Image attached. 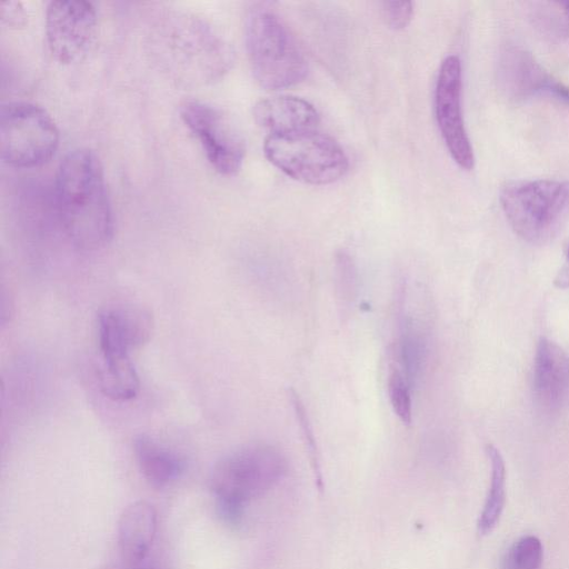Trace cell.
Here are the masks:
<instances>
[{
    "label": "cell",
    "instance_id": "5",
    "mask_svg": "<svg viewBox=\"0 0 569 569\" xmlns=\"http://www.w3.org/2000/svg\"><path fill=\"white\" fill-rule=\"evenodd\" d=\"M502 211L522 239L545 243L569 222V180H517L502 186Z\"/></svg>",
    "mask_w": 569,
    "mask_h": 569
},
{
    "label": "cell",
    "instance_id": "1",
    "mask_svg": "<svg viewBox=\"0 0 569 569\" xmlns=\"http://www.w3.org/2000/svg\"><path fill=\"white\" fill-rule=\"evenodd\" d=\"M147 47L160 72L186 88L220 80L234 62L232 44L214 26L181 10L167 11L153 21Z\"/></svg>",
    "mask_w": 569,
    "mask_h": 569
},
{
    "label": "cell",
    "instance_id": "11",
    "mask_svg": "<svg viewBox=\"0 0 569 569\" xmlns=\"http://www.w3.org/2000/svg\"><path fill=\"white\" fill-rule=\"evenodd\" d=\"M151 311L140 305L117 303L98 313L101 359L129 358L133 349L147 343L153 332Z\"/></svg>",
    "mask_w": 569,
    "mask_h": 569
},
{
    "label": "cell",
    "instance_id": "23",
    "mask_svg": "<svg viewBox=\"0 0 569 569\" xmlns=\"http://www.w3.org/2000/svg\"><path fill=\"white\" fill-rule=\"evenodd\" d=\"M336 283L340 297L350 301L355 298L357 290L356 269L350 258L341 253L336 263Z\"/></svg>",
    "mask_w": 569,
    "mask_h": 569
},
{
    "label": "cell",
    "instance_id": "21",
    "mask_svg": "<svg viewBox=\"0 0 569 569\" xmlns=\"http://www.w3.org/2000/svg\"><path fill=\"white\" fill-rule=\"evenodd\" d=\"M290 400L295 410V415L300 426L303 442L309 456L310 465L313 471L315 481L319 491L323 490V479L320 466V458L316 438L312 431L306 408L295 390H290Z\"/></svg>",
    "mask_w": 569,
    "mask_h": 569
},
{
    "label": "cell",
    "instance_id": "28",
    "mask_svg": "<svg viewBox=\"0 0 569 569\" xmlns=\"http://www.w3.org/2000/svg\"><path fill=\"white\" fill-rule=\"evenodd\" d=\"M567 258H568V261H569V247H568V251H567Z\"/></svg>",
    "mask_w": 569,
    "mask_h": 569
},
{
    "label": "cell",
    "instance_id": "22",
    "mask_svg": "<svg viewBox=\"0 0 569 569\" xmlns=\"http://www.w3.org/2000/svg\"><path fill=\"white\" fill-rule=\"evenodd\" d=\"M412 386L396 368L390 367L388 377V393L393 412L405 423L410 425L412 419Z\"/></svg>",
    "mask_w": 569,
    "mask_h": 569
},
{
    "label": "cell",
    "instance_id": "14",
    "mask_svg": "<svg viewBox=\"0 0 569 569\" xmlns=\"http://www.w3.org/2000/svg\"><path fill=\"white\" fill-rule=\"evenodd\" d=\"M569 385V358L553 341L540 338L533 365V393L543 408L560 405Z\"/></svg>",
    "mask_w": 569,
    "mask_h": 569
},
{
    "label": "cell",
    "instance_id": "16",
    "mask_svg": "<svg viewBox=\"0 0 569 569\" xmlns=\"http://www.w3.org/2000/svg\"><path fill=\"white\" fill-rule=\"evenodd\" d=\"M133 453L140 472L154 488H166L177 481L184 471L183 459L148 435L133 440Z\"/></svg>",
    "mask_w": 569,
    "mask_h": 569
},
{
    "label": "cell",
    "instance_id": "19",
    "mask_svg": "<svg viewBox=\"0 0 569 569\" xmlns=\"http://www.w3.org/2000/svg\"><path fill=\"white\" fill-rule=\"evenodd\" d=\"M486 453L490 459V487L480 512L477 526L480 535L486 536L497 527L506 505V465L501 452L489 443Z\"/></svg>",
    "mask_w": 569,
    "mask_h": 569
},
{
    "label": "cell",
    "instance_id": "9",
    "mask_svg": "<svg viewBox=\"0 0 569 569\" xmlns=\"http://www.w3.org/2000/svg\"><path fill=\"white\" fill-rule=\"evenodd\" d=\"M98 32L94 6L86 0H53L46 9V38L52 57L63 64L80 62Z\"/></svg>",
    "mask_w": 569,
    "mask_h": 569
},
{
    "label": "cell",
    "instance_id": "20",
    "mask_svg": "<svg viewBox=\"0 0 569 569\" xmlns=\"http://www.w3.org/2000/svg\"><path fill=\"white\" fill-rule=\"evenodd\" d=\"M543 547L540 539L528 535L520 537L508 549L502 569H541Z\"/></svg>",
    "mask_w": 569,
    "mask_h": 569
},
{
    "label": "cell",
    "instance_id": "17",
    "mask_svg": "<svg viewBox=\"0 0 569 569\" xmlns=\"http://www.w3.org/2000/svg\"><path fill=\"white\" fill-rule=\"evenodd\" d=\"M98 382L104 397L124 402L134 399L140 390V379L130 358L101 359Z\"/></svg>",
    "mask_w": 569,
    "mask_h": 569
},
{
    "label": "cell",
    "instance_id": "2",
    "mask_svg": "<svg viewBox=\"0 0 569 569\" xmlns=\"http://www.w3.org/2000/svg\"><path fill=\"white\" fill-rule=\"evenodd\" d=\"M56 203L63 232L76 248L93 251L110 242L112 209L102 164L92 150H72L60 162Z\"/></svg>",
    "mask_w": 569,
    "mask_h": 569
},
{
    "label": "cell",
    "instance_id": "6",
    "mask_svg": "<svg viewBox=\"0 0 569 569\" xmlns=\"http://www.w3.org/2000/svg\"><path fill=\"white\" fill-rule=\"evenodd\" d=\"M266 158L287 176L309 184H329L342 178L349 161L342 147L316 130L268 134Z\"/></svg>",
    "mask_w": 569,
    "mask_h": 569
},
{
    "label": "cell",
    "instance_id": "25",
    "mask_svg": "<svg viewBox=\"0 0 569 569\" xmlns=\"http://www.w3.org/2000/svg\"><path fill=\"white\" fill-rule=\"evenodd\" d=\"M0 18L8 27L19 28L27 23V12L20 1H1Z\"/></svg>",
    "mask_w": 569,
    "mask_h": 569
},
{
    "label": "cell",
    "instance_id": "13",
    "mask_svg": "<svg viewBox=\"0 0 569 569\" xmlns=\"http://www.w3.org/2000/svg\"><path fill=\"white\" fill-rule=\"evenodd\" d=\"M256 122L269 134H286L316 130L320 116L307 100L295 96H278L258 101L253 107Z\"/></svg>",
    "mask_w": 569,
    "mask_h": 569
},
{
    "label": "cell",
    "instance_id": "8",
    "mask_svg": "<svg viewBox=\"0 0 569 569\" xmlns=\"http://www.w3.org/2000/svg\"><path fill=\"white\" fill-rule=\"evenodd\" d=\"M180 117L217 172L233 176L241 169L244 139L223 110L206 101L187 100L180 106Z\"/></svg>",
    "mask_w": 569,
    "mask_h": 569
},
{
    "label": "cell",
    "instance_id": "26",
    "mask_svg": "<svg viewBox=\"0 0 569 569\" xmlns=\"http://www.w3.org/2000/svg\"><path fill=\"white\" fill-rule=\"evenodd\" d=\"M132 569H154V568L137 566V567H133Z\"/></svg>",
    "mask_w": 569,
    "mask_h": 569
},
{
    "label": "cell",
    "instance_id": "4",
    "mask_svg": "<svg viewBox=\"0 0 569 569\" xmlns=\"http://www.w3.org/2000/svg\"><path fill=\"white\" fill-rule=\"evenodd\" d=\"M246 48L257 82L268 90L297 84L308 73V63L296 38L273 11L253 8L246 20Z\"/></svg>",
    "mask_w": 569,
    "mask_h": 569
},
{
    "label": "cell",
    "instance_id": "12",
    "mask_svg": "<svg viewBox=\"0 0 569 569\" xmlns=\"http://www.w3.org/2000/svg\"><path fill=\"white\" fill-rule=\"evenodd\" d=\"M498 83L511 99L548 97L569 106V87L553 78L521 48L506 49L498 62Z\"/></svg>",
    "mask_w": 569,
    "mask_h": 569
},
{
    "label": "cell",
    "instance_id": "7",
    "mask_svg": "<svg viewBox=\"0 0 569 569\" xmlns=\"http://www.w3.org/2000/svg\"><path fill=\"white\" fill-rule=\"evenodd\" d=\"M59 144V130L41 106L11 101L0 110V156L13 168H33L49 161Z\"/></svg>",
    "mask_w": 569,
    "mask_h": 569
},
{
    "label": "cell",
    "instance_id": "10",
    "mask_svg": "<svg viewBox=\"0 0 569 569\" xmlns=\"http://www.w3.org/2000/svg\"><path fill=\"white\" fill-rule=\"evenodd\" d=\"M462 68L457 56L441 62L435 88V112L445 144L453 161L465 170L475 166V154L468 137L461 104Z\"/></svg>",
    "mask_w": 569,
    "mask_h": 569
},
{
    "label": "cell",
    "instance_id": "24",
    "mask_svg": "<svg viewBox=\"0 0 569 569\" xmlns=\"http://www.w3.org/2000/svg\"><path fill=\"white\" fill-rule=\"evenodd\" d=\"M381 11L387 24L395 30H400L410 23L413 4L410 1H383Z\"/></svg>",
    "mask_w": 569,
    "mask_h": 569
},
{
    "label": "cell",
    "instance_id": "18",
    "mask_svg": "<svg viewBox=\"0 0 569 569\" xmlns=\"http://www.w3.org/2000/svg\"><path fill=\"white\" fill-rule=\"evenodd\" d=\"M426 359V342L422 333L413 326V321L402 316L399 336L393 347V365L413 387Z\"/></svg>",
    "mask_w": 569,
    "mask_h": 569
},
{
    "label": "cell",
    "instance_id": "27",
    "mask_svg": "<svg viewBox=\"0 0 569 569\" xmlns=\"http://www.w3.org/2000/svg\"><path fill=\"white\" fill-rule=\"evenodd\" d=\"M565 10H566V12H567V13H568V16H569V2H566V3H565Z\"/></svg>",
    "mask_w": 569,
    "mask_h": 569
},
{
    "label": "cell",
    "instance_id": "3",
    "mask_svg": "<svg viewBox=\"0 0 569 569\" xmlns=\"http://www.w3.org/2000/svg\"><path fill=\"white\" fill-rule=\"evenodd\" d=\"M287 470L286 457L269 443H247L221 457L209 479L221 520L230 526L240 525L247 506L271 490Z\"/></svg>",
    "mask_w": 569,
    "mask_h": 569
},
{
    "label": "cell",
    "instance_id": "15",
    "mask_svg": "<svg viewBox=\"0 0 569 569\" xmlns=\"http://www.w3.org/2000/svg\"><path fill=\"white\" fill-rule=\"evenodd\" d=\"M158 516L146 500L130 502L118 520V545L122 558L137 567L149 553L156 538Z\"/></svg>",
    "mask_w": 569,
    "mask_h": 569
}]
</instances>
